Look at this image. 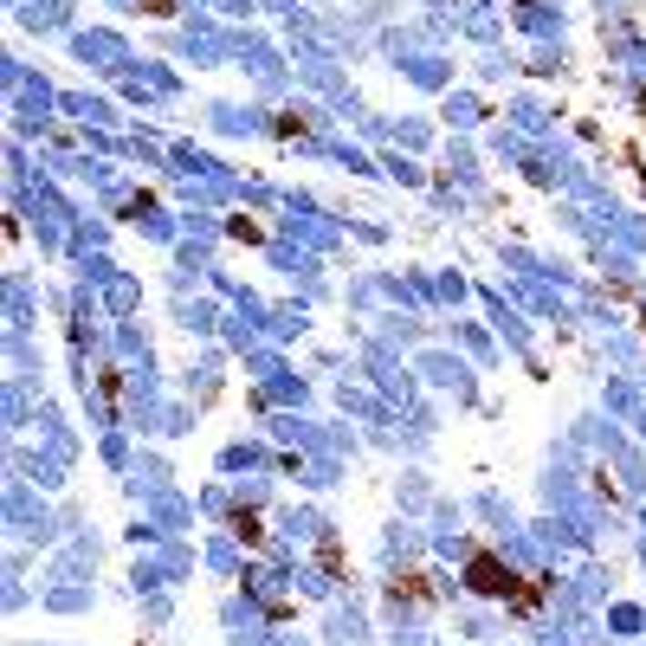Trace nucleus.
<instances>
[{"mask_svg":"<svg viewBox=\"0 0 646 646\" xmlns=\"http://www.w3.org/2000/svg\"><path fill=\"white\" fill-rule=\"evenodd\" d=\"M472 582H478L485 595H505V589H511V576H505V569H497V562H485V556L472 562Z\"/></svg>","mask_w":646,"mask_h":646,"instance_id":"obj_1","label":"nucleus"}]
</instances>
